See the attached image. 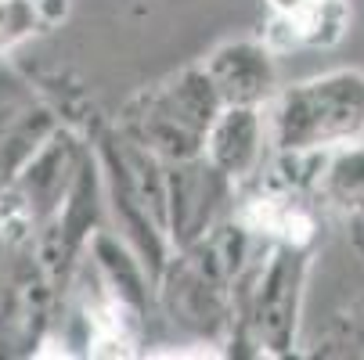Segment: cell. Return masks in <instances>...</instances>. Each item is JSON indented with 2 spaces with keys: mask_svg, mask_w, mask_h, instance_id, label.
Listing matches in <instances>:
<instances>
[{
  "mask_svg": "<svg viewBox=\"0 0 364 360\" xmlns=\"http://www.w3.org/2000/svg\"><path fill=\"white\" fill-rule=\"evenodd\" d=\"M274 4H278L282 11H289V15H299V11L310 4V0H274Z\"/></svg>",
  "mask_w": 364,
  "mask_h": 360,
  "instance_id": "1",
  "label": "cell"
}]
</instances>
